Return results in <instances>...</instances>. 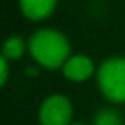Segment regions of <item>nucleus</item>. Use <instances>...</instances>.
Wrapping results in <instances>:
<instances>
[{
	"instance_id": "nucleus-1",
	"label": "nucleus",
	"mask_w": 125,
	"mask_h": 125,
	"mask_svg": "<svg viewBox=\"0 0 125 125\" xmlns=\"http://www.w3.org/2000/svg\"><path fill=\"white\" fill-rule=\"evenodd\" d=\"M27 51L33 62L44 70H62L63 63L71 55L68 38L57 29H38L27 41Z\"/></svg>"
},
{
	"instance_id": "nucleus-2",
	"label": "nucleus",
	"mask_w": 125,
	"mask_h": 125,
	"mask_svg": "<svg viewBox=\"0 0 125 125\" xmlns=\"http://www.w3.org/2000/svg\"><path fill=\"white\" fill-rule=\"evenodd\" d=\"M97 85L100 94L114 104L125 103V57L114 55L97 68Z\"/></svg>"
},
{
	"instance_id": "nucleus-3",
	"label": "nucleus",
	"mask_w": 125,
	"mask_h": 125,
	"mask_svg": "<svg viewBox=\"0 0 125 125\" xmlns=\"http://www.w3.org/2000/svg\"><path fill=\"white\" fill-rule=\"evenodd\" d=\"M73 104L70 98L62 94H52L41 101L38 108L40 125H71Z\"/></svg>"
},
{
	"instance_id": "nucleus-4",
	"label": "nucleus",
	"mask_w": 125,
	"mask_h": 125,
	"mask_svg": "<svg viewBox=\"0 0 125 125\" xmlns=\"http://www.w3.org/2000/svg\"><path fill=\"white\" fill-rule=\"evenodd\" d=\"M62 74L71 83H85L97 74L95 62L85 54H71L62 67Z\"/></svg>"
},
{
	"instance_id": "nucleus-5",
	"label": "nucleus",
	"mask_w": 125,
	"mask_h": 125,
	"mask_svg": "<svg viewBox=\"0 0 125 125\" xmlns=\"http://www.w3.org/2000/svg\"><path fill=\"white\" fill-rule=\"evenodd\" d=\"M59 0H18L22 16L29 21H46L54 14Z\"/></svg>"
},
{
	"instance_id": "nucleus-6",
	"label": "nucleus",
	"mask_w": 125,
	"mask_h": 125,
	"mask_svg": "<svg viewBox=\"0 0 125 125\" xmlns=\"http://www.w3.org/2000/svg\"><path fill=\"white\" fill-rule=\"evenodd\" d=\"M25 49L29 48L25 44L24 38L19 37V35H11V37L6 38L2 46V57H5L11 63L14 60H19L25 54Z\"/></svg>"
},
{
	"instance_id": "nucleus-7",
	"label": "nucleus",
	"mask_w": 125,
	"mask_h": 125,
	"mask_svg": "<svg viewBox=\"0 0 125 125\" xmlns=\"http://www.w3.org/2000/svg\"><path fill=\"white\" fill-rule=\"evenodd\" d=\"M94 125H124L120 113L114 108H103L97 111L94 117Z\"/></svg>"
},
{
	"instance_id": "nucleus-8",
	"label": "nucleus",
	"mask_w": 125,
	"mask_h": 125,
	"mask_svg": "<svg viewBox=\"0 0 125 125\" xmlns=\"http://www.w3.org/2000/svg\"><path fill=\"white\" fill-rule=\"evenodd\" d=\"M8 78H10V62L0 55V85L2 87H5Z\"/></svg>"
},
{
	"instance_id": "nucleus-9",
	"label": "nucleus",
	"mask_w": 125,
	"mask_h": 125,
	"mask_svg": "<svg viewBox=\"0 0 125 125\" xmlns=\"http://www.w3.org/2000/svg\"><path fill=\"white\" fill-rule=\"evenodd\" d=\"M71 125H85V124H84V122H73Z\"/></svg>"
}]
</instances>
